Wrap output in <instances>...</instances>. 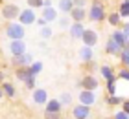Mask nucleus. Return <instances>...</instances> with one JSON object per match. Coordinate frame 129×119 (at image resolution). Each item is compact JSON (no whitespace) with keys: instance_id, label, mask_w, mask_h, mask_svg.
I'll list each match as a JSON object with an SVG mask.
<instances>
[{"instance_id":"obj_29","label":"nucleus","mask_w":129,"mask_h":119,"mask_svg":"<svg viewBox=\"0 0 129 119\" xmlns=\"http://www.w3.org/2000/svg\"><path fill=\"white\" fill-rule=\"evenodd\" d=\"M122 103H124V99H122L120 95H116V93L107 97V104H111V106H116V104H122Z\"/></svg>"},{"instance_id":"obj_2","label":"nucleus","mask_w":129,"mask_h":119,"mask_svg":"<svg viewBox=\"0 0 129 119\" xmlns=\"http://www.w3.org/2000/svg\"><path fill=\"white\" fill-rule=\"evenodd\" d=\"M6 35H8L11 40H15V39H24L26 28L22 26L20 22H13V20H11V22L8 24V28H6Z\"/></svg>"},{"instance_id":"obj_10","label":"nucleus","mask_w":129,"mask_h":119,"mask_svg":"<svg viewBox=\"0 0 129 119\" xmlns=\"http://www.w3.org/2000/svg\"><path fill=\"white\" fill-rule=\"evenodd\" d=\"M72 115L74 119H89L90 115V106H85V104H76L72 108Z\"/></svg>"},{"instance_id":"obj_6","label":"nucleus","mask_w":129,"mask_h":119,"mask_svg":"<svg viewBox=\"0 0 129 119\" xmlns=\"http://www.w3.org/2000/svg\"><path fill=\"white\" fill-rule=\"evenodd\" d=\"M78 84H79L81 90H94V92H96L98 86H100V82H98V79H96L94 75H85L83 79L78 82Z\"/></svg>"},{"instance_id":"obj_9","label":"nucleus","mask_w":129,"mask_h":119,"mask_svg":"<svg viewBox=\"0 0 129 119\" xmlns=\"http://www.w3.org/2000/svg\"><path fill=\"white\" fill-rule=\"evenodd\" d=\"M11 62H13V66H17V68H20V66H30V64L33 62V55H31V53H28V51H24L22 55H15Z\"/></svg>"},{"instance_id":"obj_25","label":"nucleus","mask_w":129,"mask_h":119,"mask_svg":"<svg viewBox=\"0 0 129 119\" xmlns=\"http://www.w3.org/2000/svg\"><path fill=\"white\" fill-rule=\"evenodd\" d=\"M39 33H41V37H43V40H48L52 35H54V28H50L48 24H46V26L39 28Z\"/></svg>"},{"instance_id":"obj_42","label":"nucleus","mask_w":129,"mask_h":119,"mask_svg":"<svg viewBox=\"0 0 129 119\" xmlns=\"http://www.w3.org/2000/svg\"><path fill=\"white\" fill-rule=\"evenodd\" d=\"M0 82H4V71L0 70Z\"/></svg>"},{"instance_id":"obj_23","label":"nucleus","mask_w":129,"mask_h":119,"mask_svg":"<svg viewBox=\"0 0 129 119\" xmlns=\"http://www.w3.org/2000/svg\"><path fill=\"white\" fill-rule=\"evenodd\" d=\"M120 62H122V66H125V68H129V48L125 46V48H122V51H120Z\"/></svg>"},{"instance_id":"obj_18","label":"nucleus","mask_w":129,"mask_h":119,"mask_svg":"<svg viewBox=\"0 0 129 119\" xmlns=\"http://www.w3.org/2000/svg\"><path fill=\"white\" fill-rule=\"evenodd\" d=\"M72 8H74V0H59V2H57V9H59L63 15H68L70 11H72Z\"/></svg>"},{"instance_id":"obj_12","label":"nucleus","mask_w":129,"mask_h":119,"mask_svg":"<svg viewBox=\"0 0 129 119\" xmlns=\"http://www.w3.org/2000/svg\"><path fill=\"white\" fill-rule=\"evenodd\" d=\"M46 101H48V92L44 88H33V103L41 106L46 104Z\"/></svg>"},{"instance_id":"obj_45","label":"nucleus","mask_w":129,"mask_h":119,"mask_svg":"<svg viewBox=\"0 0 129 119\" xmlns=\"http://www.w3.org/2000/svg\"><path fill=\"white\" fill-rule=\"evenodd\" d=\"M127 2H129V0H127Z\"/></svg>"},{"instance_id":"obj_16","label":"nucleus","mask_w":129,"mask_h":119,"mask_svg":"<svg viewBox=\"0 0 129 119\" xmlns=\"http://www.w3.org/2000/svg\"><path fill=\"white\" fill-rule=\"evenodd\" d=\"M105 51H107L109 55H113V57H118V55H120V51H122V48H120V46L116 44V42H114L113 39L109 37L107 44H105Z\"/></svg>"},{"instance_id":"obj_8","label":"nucleus","mask_w":129,"mask_h":119,"mask_svg":"<svg viewBox=\"0 0 129 119\" xmlns=\"http://www.w3.org/2000/svg\"><path fill=\"white\" fill-rule=\"evenodd\" d=\"M26 51V42H24V39H15V40H11L9 42V53L11 55H22V53Z\"/></svg>"},{"instance_id":"obj_7","label":"nucleus","mask_w":129,"mask_h":119,"mask_svg":"<svg viewBox=\"0 0 129 119\" xmlns=\"http://www.w3.org/2000/svg\"><path fill=\"white\" fill-rule=\"evenodd\" d=\"M81 40H83V46L94 48V46L98 44V33L94 31V29H87V28H85L83 35H81Z\"/></svg>"},{"instance_id":"obj_20","label":"nucleus","mask_w":129,"mask_h":119,"mask_svg":"<svg viewBox=\"0 0 129 119\" xmlns=\"http://www.w3.org/2000/svg\"><path fill=\"white\" fill-rule=\"evenodd\" d=\"M15 75H17V79H19L20 82H24L26 79H30V77H31V73H30V66H20V68H17Z\"/></svg>"},{"instance_id":"obj_32","label":"nucleus","mask_w":129,"mask_h":119,"mask_svg":"<svg viewBox=\"0 0 129 119\" xmlns=\"http://www.w3.org/2000/svg\"><path fill=\"white\" fill-rule=\"evenodd\" d=\"M28 8H31V9H41V8H43V0H28Z\"/></svg>"},{"instance_id":"obj_13","label":"nucleus","mask_w":129,"mask_h":119,"mask_svg":"<svg viewBox=\"0 0 129 119\" xmlns=\"http://www.w3.org/2000/svg\"><path fill=\"white\" fill-rule=\"evenodd\" d=\"M83 31H85L83 22H72L68 26V33H70V37H72V39H81Z\"/></svg>"},{"instance_id":"obj_39","label":"nucleus","mask_w":129,"mask_h":119,"mask_svg":"<svg viewBox=\"0 0 129 119\" xmlns=\"http://www.w3.org/2000/svg\"><path fill=\"white\" fill-rule=\"evenodd\" d=\"M87 0H74V8H85Z\"/></svg>"},{"instance_id":"obj_17","label":"nucleus","mask_w":129,"mask_h":119,"mask_svg":"<svg viewBox=\"0 0 129 119\" xmlns=\"http://www.w3.org/2000/svg\"><path fill=\"white\" fill-rule=\"evenodd\" d=\"M111 39H113L120 48H125V46H127V39L124 37V33H122L120 29H113V35H111Z\"/></svg>"},{"instance_id":"obj_40","label":"nucleus","mask_w":129,"mask_h":119,"mask_svg":"<svg viewBox=\"0 0 129 119\" xmlns=\"http://www.w3.org/2000/svg\"><path fill=\"white\" fill-rule=\"evenodd\" d=\"M122 110H124L125 114L129 115V99H127V101H124V103H122Z\"/></svg>"},{"instance_id":"obj_36","label":"nucleus","mask_w":129,"mask_h":119,"mask_svg":"<svg viewBox=\"0 0 129 119\" xmlns=\"http://www.w3.org/2000/svg\"><path fill=\"white\" fill-rule=\"evenodd\" d=\"M59 26H61L63 29H68V26H70V22H68V15H64L63 19H59Z\"/></svg>"},{"instance_id":"obj_33","label":"nucleus","mask_w":129,"mask_h":119,"mask_svg":"<svg viewBox=\"0 0 129 119\" xmlns=\"http://www.w3.org/2000/svg\"><path fill=\"white\" fill-rule=\"evenodd\" d=\"M24 86L28 88V90H33V88L37 86V82H35V77H33V75L30 77V79H26V81H24Z\"/></svg>"},{"instance_id":"obj_37","label":"nucleus","mask_w":129,"mask_h":119,"mask_svg":"<svg viewBox=\"0 0 129 119\" xmlns=\"http://www.w3.org/2000/svg\"><path fill=\"white\" fill-rule=\"evenodd\" d=\"M120 31L124 33V37H125V39L129 40V20H127V22L124 24V26H122V29H120Z\"/></svg>"},{"instance_id":"obj_34","label":"nucleus","mask_w":129,"mask_h":119,"mask_svg":"<svg viewBox=\"0 0 129 119\" xmlns=\"http://www.w3.org/2000/svg\"><path fill=\"white\" fill-rule=\"evenodd\" d=\"M44 119H61V112H44Z\"/></svg>"},{"instance_id":"obj_44","label":"nucleus","mask_w":129,"mask_h":119,"mask_svg":"<svg viewBox=\"0 0 129 119\" xmlns=\"http://www.w3.org/2000/svg\"><path fill=\"white\" fill-rule=\"evenodd\" d=\"M127 48H129V40H127Z\"/></svg>"},{"instance_id":"obj_1","label":"nucleus","mask_w":129,"mask_h":119,"mask_svg":"<svg viewBox=\"0 0 129 119\" xmlns=\"http://www.w3.org/2000/svg\"><path fill=\"white\" fill-rule=\"evenodd\" d=\"M107 17V11H105V6L102 4V0H94L90 6V9L87 11V19H90L92 22H102Z\"/></svg>"},{"instance_id":"obj_28","label":"nucleus","mask_w":129,"mask_h":119,"mask_svg":"<svg viewBox=\"0 0 129 119\" xmlns=\"http://www.w3.org/2000/svg\"><path fill=\"white\" fill-rule=\"evenodd\" d=\"M59 103H61V106H70V104H72V95H70L68 92L61 93L59 95Z\"/></svg>"},{"instance_id":"obj_30","label":"nucleus","mask_w":129,"mask_h":119,"mask_svg":"<svg viewBox=\"0 0 129 119\" xmlns=\"http://www.w3.org/2000/svg\"><path fill=\"white\" fill-rule=\"evenodd\" d=\"M107 92H109V95H113V93H116V77H113V79H107Z\"/></svg>"},{"instance_id":"obj_5","label":"nucleus","mask_w":129,"mask_h":119,"mask_svg":"<svg viewBox=\"0 0 129 119\" xmlns=\"http://www.w3.org/2000/svg\"><path fill=\"white\" fill-rule=\"evenodd\" d=\"M19 13H20V9H19V6H15V4H6L2 8V17L9 22L19 19Z\"/></svg>"},{"instance_id":"obj_22","label":"nucleus","mask_w":129,"mask_h":119,"mask_svg":"<svg viewBox=\"0 0 129 119\" xmlns=\"http://www.w3.org/2000/svg\"><path fill=\"white\" fill-rule=\"evenodd\" d=\"M100 75H102L105 81H107V79H113V77H114V70L111 68V66H107V64H103V66L100 68Z\"/></svg>"},{"instance_id":"obj_14","label":"nucleus","mask_w":129,"mask_h":119,"mask_svg":"<svg viewBox=\"0 0 129 119\" xmlns=\"http://www.w3.org/2000/svg\"><path fill=\"white\" fill-rule=\"evenodd\" d=\"M68 17L72 19V22H83L87 19V11H85V8H72Z\"/></svg>"},{"instance_id":"obj_27","label":"nucleus","mask_w":129,"mask_h":119,"mask_svg":"<svg viewBox=\"0 0 129 119\" xmlns=\"http://www.w3.org/2000/svg\"><path fill=\"white\" fill-rule=\"evenodd\" d=\"M2 92H4V95H8V97H13L15 95V86L11 84V82H2Z\"/></svg>"},{"instance_id":"obj_35","label":"nucleus","mask_w":129,"mask_h":119,"mask_svg":"<svg viewBox=\"0 0 129 119\" xmlns=\"http://www.w3.org/2000/svg\"><path fill=\"white\" fill-rule=\"evenodd\" d=\"M113 119H129V115L125 114L124 110H118V112H114V114H113Z\"/></svg>"},{"instance_id":"obj_19","label":"nucleus","mask_w":129,"mask_h":119,"mask_svg":"<svg viewBox=\"0 0 129 119\" xmlns=\"http://www.w3.org/2000/svg\"><path fill=\"white\" fill-rule=\"evenodd\" d=\"M61 103H59V99H48L46 101V104H44V112H61Z\"/></svg>"},{"instance_id":"obj_11","label":"nucleus","mask_w":129,"mask_h":119,"mask_svg":"<svg viewBox=\"0 0 129 119\" xmlns=\"http://www.w3.org/2000/svg\"><path fill=\"white\" fill-rule=\"evenodd\" d=\"M41 17L46 20V22H55L57 19H59V15H57V9L54 8V6H50V8H41Z\"/></svg>"},{"instance_id":"obj_15","label":"nucleus","mask_w":129,"mask_h":119,"mask_svg":"<svg viewBox=\"0 0 129 119\" xmlns=\"http://www.w3.org/2000/svg\"><path fill=\"white\" fill-rule=\"evenodd\" d=\"M79 59H81L85 64H87V62H92V59H94V51H92V48H90V46H81V50H79Z\"/></svg>"},{"instance_id":"obj_38","label":"nucleus","mask_w":129,"mask_h":119,"mask_svg":"<svg viewBox=\"0 0 129 119\" xmlns=\"http://www.w3.org/2000/svg\"><path fill=\"white\" fill-rule=\"evenodd\" d=\"M35 24H37V28H43V26H46L48 22H46L43 17H39V19H35Z\"/></svg>"},{"instance_id":"obj_24","label":"nucleus","mask_w":129,"mask_h":119,"mask_svg":"<svg viewBox=\"0 0 129 119\" xmlns=\"http://www.w3.org/2000/svg\"><path fill=\"white\" fill-rule=\"evenodd\" d=\"M41 71H43V62H41V61H33V62L30 64V73H31L33 77H37Z\"/></svg>"},{"instance_id":"obj_26","label":"nucleus","mask_w":129,"mask_h":119,"mask_svg":"<svg viewBox=\"0 0 129 119\" xmlns=\"http://www.w3.org/2000/svg\"><path fill=\"white\" fill-rule=\"evenodd\" d=\"M118 13H120V17H122V19H129V2H127V0H122Z\"/></svg>"},{"instance_id":"obj_43","label":"nucleus","mask_w":129,"mask_h":119,"mask_svg":"<svg viewBox=\"0 0 129 119\" xmlns=\"http://www.w3.org/2000/svg\"><path fill=\"white\" fill-rule=\"evenodd\" d=\"M4 97V92H2V86H0V99Z\"/></svg>"},{"instance_id":"obj_4","label":"nucleus","mask_w":129,"mask_h":119,"mask_svg":"<svg viewBox=\"0 0 129 119\" xmlns=\"http://www.w3.org/2000/svg\"><path fill=\"white\" fill-rule=\"evenodd\" d=\"M79 103L81 104H85V106H92L98 101V95H96V92L94 90H81L79 92Z\"/></svg>"},{"instance_id":"obj_21","label":"nucleus","mask_w":129,"mask_h":119,"mask_svg":"<svg viewBox=\"0 0 129 119\" xmlns=\"http://www.w3.org/2000/svg\"><path fill=\"white\" fill-rule=\"evenodd\" d=\"M105 19H107V22H109L113 28H116V26H120L122 17H120V13H118V11H116V13H107V17H105Z\"/></svg>"},{"instance_id":"obj_41","label":"nucleus","mask_w":129,"mask_h":119,"mask_svg":"<svg viewBox=\"0 0 129 119\" xmlns=\"http://www.w3.org/2000/svg\"><path fill=\"white\" fill-rule=\"evenodd\" d=\"M52 6V0H43V8H50Z\"/></svg>"},{"instance_id":"obj_3","label":"nucleus","mask_w":129,"mask_h":119,"mask_svg":"<svg viewBox=\"0 0 129 119\" xmlns=\"http://www.w3.org/2000/svg\"><path fill=\"white\" fill-rule=\"evenodd\" d=\"M35 19H37V13L31 8H26L24 11L19 13V22L22 26H31V24H35Z\"/></svg>"},{"instance_id":"obj_31","label":"nucleus","mask_w":129,"mask_h":119,"mask_svg":"<svg viewBox=\"0 0 129 119\" xmlns=\"http://www.w3.org/2000/svg\"><path fill=\"white\" fill-rule=\"evenodd\" d=\"M118 77H120L122 81H127V82H129V68L122 66V70L118 71Z\"/></svg>"}]
</instances>
